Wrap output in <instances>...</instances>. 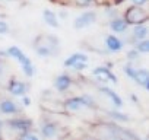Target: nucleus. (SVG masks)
I'll return each mask as SVG.
<instances>
[{
  "label": "nucleus",
  "instance_id": "obj_26",
  "mask_svg": "<svg viewBox=\"0 0 149 140\" xmlns=\"http://www.w3.org/2000/svg\"><path fill=\"white\" fill-rule=\"evenodd\" d=\"M8 32H9V25H8V22L3 21V19H0V35H5V34H8Z\"/></svg>",
  "mask_w": 149,
  "mask_h": 140
},
{
  "label": "nucleus",
  "instance_id": "obj_15",
  "mask_svg": "<svg viewBox=\"0 0 149 140\" xmlns=\"http://www.w3.org/2000/svg\"><path fill=\"white\" fill-rule=\"evenodd\" d=\"M110 29L116 34H124L129 29V25L126 24V21L120 16H116L110 21Z\"/></svg>",
  "mask_w": 149,
  "mask_h": 140
},
{
  "label": "nucleus",
  "instance_id": "obj_29",
  "mask_svg": "<svg viewBox=\"0 0 149 140\" xmlns=\"http://www.w3.org/2000/svg\"><path fill=\"white\" fill-rule=\"evenodd\" d=\"M5 70H6V63L0 58V79L5 76Z\"/></svg>",
  "mask_w": 149,
  "mask_h": 140
},
{
  "label": "nucleus",
  "instance_id": "obj_5",
  "mask_svg": "<svg viewBox=\"0 0 149 140\" xmlns=\"http://www.w3.org/2000/svg\"><path fill=\"white\" fill-rule=\"evenodd\" d=\"M123 19L126 21V24L129 26H134V25H140V24H146L149 19V13L145 8L140 6H130L127 8V10L124 12Z\"/></svg>",
  "mask_w": 149,
  "mask_h": 140
},
{
  "label": "nucleus",
  "instance_id": "obj_31",
  "mask_svg": "<svg viewBox=\"0 0 149 140\" xmlns=\"http://www.w3.org/2000/svg\"><path fill=\"white\" fill-rule=\"evenodd\" d=\"M3 125H5L3 120H0V140H2V136H3Z\"/></svg>",
  "mask_w": 149,
  "mask_h": 140
},
{
  "label": "nucleus",
  "instance_id": "obj_18",
  "mask_svg": "<svg viewBox=\"0 0 149 140\" xmlns=\"http://www.w3.org/2000/svg\"><path fill=\"white\" fill-rule=\"evenodd\" d=\"M42 19H44V22H45L48 26H51V28H58V26H60L57 13H54V12L50 10V9H45V10L42 12Z\"/></svg>",
  "mask_w": 149,
  "mask_h": 140
},
{
  "label": "nucleus",
  "instance_id": "obj_14",
  "mask_svg": "<svg viewBox=\"0 0 149 140\" xmlns=\"http://www.w3.org/2000/svg\"><path fill=\"white\" fill-rule=\"evenodd\" d=\"M100 94L105 95V96L110 99V102H111L116 108H121V107H123V99L117 95V92H114V91L110 89L108 86H101V88H100Z\"/></svg>",
  "mask_w": 149,
  "mask_h": 140
},
{
  "label": "nucleus",
  "instance_id": "obj_22",
  "mask_svg": "<svg viewBox=\"0 0 149 140\" xmlns=\"http://www.w3.org/2000/svg\"><path fill=\"white\" fill-rule=\"evenodd\" d=\"M67 2L76 8H91V6L97 5L95 0H67Z\"/></svg>",
  "mask_w": 149,
  "mask_h": 140
},
{
  "label": "nucleus",
  "instance_id": "obj_12",
  "mask_svg": "<svg viewBox=\"0 0 149 140\" xmlns=\"http://www.w3.org/2000/svg\"><path fill=\"white\" fill-rule=\"evenodd\" d=\"M105 48L107 53H120L123 50V41L116 35H107L105 37Z\"/></svg>",
  "mask_w": 149,
  "mask_h": 140
},
{
  "label": "nucleus",
  "instance_id": "obj_32",
  "mask_svg": "<svg viewBox=\"0 0 149 140\" xmlns=\"http://www.w3.org/2000/svg\"><path fill=\"white\" fill-rule=\"evenodd\" d=\"M126 0H113V3L111 5H114V6H118V5H121V3H124Z\"/></svg>",
  "mask_w": 149,
  "mask_h": 140
},
{
  "label": "nucleus",
  "instance_id": "obj_27",
  "mask_svg": "<svg viewBox=\"0 0 149 140\" xmlns=\"http://www.w3.org/2000/svg\"><path fill=\"white\" fill-rule=\"evenodd\" d=\"M105 15H107V16H110L111 19H113V18H116V16H117V10H116V8H113V5H111V8H108V9H107Z\"/></svg>",
  "mask_w": 149,
  "mask_h": 140
},
{
  "label": "nucleus",
  "instance_id": "obj_17",
  "mask_svg": "<svg viewBox=\"0 0 149 140\" xmlns=\"http://www.w3.org/2000/svg\"><path fill=\"white\" fill-rule=\"evenodd\" d=\"M149 34V29L146 26V24H140V25H134L133 26V32H132V38L133 41H140V40H146Z\"/></svg>",
  "mask_w": 149,
  "mask_h": 140
},
{
  "label": "nucleus",
  "instance_id": "obj_4",
  "mask_svg": "<svg viewBox=\"0 0 149 140\" xmlns=\"http://www.w3.org/2000/svg\"><path fill=\"white\" fill-rule=\"evenodd\" d=\"M5 125H3V130H8L10 133L15 134V137L24 131H28V130H32V120L31 118H26V117H12V118H8L6 121H3Z\"/></svg>",
  "mask_w": 149,
  "mask_h": 140
},
{
  "label": "nucleus",
  "instance_id": "obj_24",
  "mask_svg": "<svg viewBox=\"0 0 149 140\" xmlns=\"http://www.w3.org/2000/svg\"><path fill=\"white\" fill-rule=\"evenodd\" d=\"M139 55H140V53L137 50H134V48H132V50L127 51V60L129 61H136L139 58Z\"/></svg>",
  "mask_w": 149,
  "mask_h": 140
},
{
  "label": "nucleus",
  "instance_id": "obj_9",
  "mask_svg": "<svg viewBox=\"0 0 149 140\" xmlns=\"http://www.w3.org/2000/svg\"><path fill=\"white\" fill-rule=\"evenodd\" d=\"M92 75H94L95 78H98V80L102 82V83H105L107 80H110V82H113V83H118L117 76L111 72L108 66H98V67H95V69L92 70Z\"/></svg>",
  "mask_w": 149,
  "mask_h": 140
},
{
  "label": "nucleus",
  "instance_id": "obj_16",
  "mask_svg": "<svg viewBox=\"0 0 149 140\" xmlns=\"http://www.w3.org/2000/svg\"><path fill=\"white\" fill-rule=\"evenodd\" d=\"M78 61L88 63V61H89V57H88L85 53H73L72 55H69V57L63 61V66H64V67H72L74 63H78Z\"/></svg>",
  "mask_w": 149,
  "mask_h": 140
},
{
  "label": "nucleus",
  "instance_id": "obj_3",
  "mask_svg": "<svg viewBox=\"0 0 149 140\" xmlns=\"http://www.w3.org/2000/svg\"><path fill=\"white\" fill-rule=\"evenodd\" d=\"M40 136L42 140H64L67 131L56 121L44 120L40 125Z\"/></svg>",
  "mask_w": 149,
  "mask_h": 140
},
{
  "label": "nucleus",
  "instance_id": "obj_33",
  "mask_svg": "<svg viewBox=\"0 0 149 140\" xmlns=\"http://www.w3.org/2000/svg\"><path fill=\"white\" fill-rule=\"evenodd\" d=\"M130 98H132V101H133V102H136V104H139V98H137V96H136L134 94H132V95H130Z\"/></svg>",
  "mask_w": 149,
  "mask_h": 140
},
{
  "label": "nucleus",
  "instance_id": "obj_38",
  "mask_svg": "<svg viewBox=\"0 0 149 140\" xmlns=\"http://www.w3.org/2000/svg\"><path fill=\"white\" fill-rule=\"evenodd\" d=\"M8 2H19V0H8Z\"/></svg>",
  "mask_w": 149,
  "mask_h": 140
},
{
  "label": "nucleus",
  "instance_id": "obj_36",
  "mask_svg": "<svg viewBox=\"0 0 149 140\" xmlns=\"http://www.w3.org/2000/svg\"><path fill=\"white\" fill-rule=\"evenodd\" d=\"M97 2V5H100V3H107V0H95Z\"/></svg>",
  "mask_w": 149,
  "mask_h": 140
},
{
  "label": "nucleus",
  "instance_id": "obj_25",
  "mask_svg": "<svg viewBox=\"0 0 149 140\" xmlns=\"http://www.w3.org/2000/svg\"><path fill=\"white\" fill-rule=\"evenodd\" d=\"M88 67V63H84V61H78L72 66L73 70H76V72H84V70Z\"/></svg>",
  "mask_w": 149,
  "mask_h": 140
},
{
  "label": "nucleus",
  "instance_id": "obj_28",
  "mask_svg": "<svg viewBox=\"0 0 149 140\" xmlns=\"http://www.w3.org/2000/svg\"><path fill=\"white\" fill-rule=\"evenodd\" d=\"M148 3V0H132V5L133 6H140V8H145V5Z\"/></svg>",
  "mask_w": 149,
  "mask_h": 140
},
{
  "label": "nucleus",
  "instance_id": "obj_30",
  "mask_svg": "<svg viewBox=\"0 0 149 140\" xmlns=\"http://www.w3.org/2000/svg\"><path fill=\"white\" fill-rule=\"evenodd\" d=\"M21 98H22V105H24V107H29V105H31V99H29L26 95H24V96H21Z\"/></svg>",
  "mask_w": 149,
  "mask_h": 140
},
{
  "label": "nucleus",
  "instance_id": "obj_11",
  "mask_svg": "<svg viewBox=\"0 0 149 140\" xmlns=\"http://www.w3.org/2000/svg\"><path fill=\"white\" fill-rule=\"evenodd\" d=\"M6 55H9V57H12V58H15L16 61H19L21 63V66H26V64H29V63H32L31 61V58L19 48V47H16V45H12V47H9L6 51Z\"/></svg>",
  "mask_w": 149,
  "mask_h": 140
},
{
  "label": "nucleus",
  "instance_id": "obj_6",
  "mask_svg": "<svg viewBox=\"0 0 149 140\" xmlns=\"http://www.w3.org/2000/svg\"><path fill=\"white\" fill-rule=\"evenodd\" d=\"M97 19H98L97 12H94V10L84 12V13H81L76 19L73 21V28L74 29H85V28L94 25L97 22Z\"/></svg>",
  "mask_w": 149,
  "mask_h": 140
},
{
  "label": "nucleus",
  "instance_id": "obj_37",
  "mask_svg": "<svg viewBox=\"0 0 149 140\" xmlns=\"http://www.w3.org/2000/svg\"><path fill=\"white\" fill-rule=\"evenodd\" d=\"M107 3H108V5H111V3H113V0H107Z\"/></svg>",
  "mask_w": 149,
  "mask_h": 140
},
{
  "label": "nucleus",
  "instance_id": "obj_35",
  "mask_svg": "<svg viewBox=\"0 0 149 140\" xmlns=\"http://www.w3.org/2000/svg\"><path fill=\"white\" fill-rule=\"evenodd\" d=\"M60 18H63V19H66V18H67V13H64V12H61V13H60Z\"/></svg>",
  "mask_w": 149,
  "mask_h": 140
},
{
  "label": "nucleus",
  "instance_id": "obj_13",
  "mask_svg": "<svg viewBox=\"0 0 149 140\" xmlns=\"http://www.w3.org/2000/svg\"><path fill=\"white\" fill-rule=\"evenodd\" d=\"M133 80L139 86H142L145 91H149V72H148V69H145V67L136 69V75H134Z\"/></svg>",
  "mask_w": 149,
  "mask_h": 140
},
{
  "label": "nucleus",
  "instance_id": "obj_19",
  "mask_svg": "<svg viewBox=\"0 0 149 140\" xmlns=\"http://www.w3.org/2000/svg\"><path fill=\"white\" fill-rule=\"evenodd\" d=\"M15 140H42L40 134H37L34 130H28V131H24L21 134H18L15 137Z\"/></svg>",
  "mask_w": 149,
  "mask_h": 140
},
{
  "label": "nucleus",
  "instance_id": "obj_39",
  "mask_svg": "<svg viewBox=\"0 0 149 140\" xmlns=\"http://www.w3.org/2000/svg\"><path fill=\"white\" fill-rule=\"evenodd\" d=\"M139 140H148V139H139Z\"/></svg>",
  "mask_w": 149,
  "mask_h": 140
},
{
  "label": "nucleus",
  "instance_id": "obj_2",
  "mask_svg": "<svg viewBox=\"0 0 149 140\" xmlns=\"http://www.w3.org/2000/svg\"><path fill=\"white\" fill-rule=\"evenodd\" d=\"M64 114H81L84 111L95 110L97 102L91 95H79V96H70L63 102Z\"/></svg>",
  "mask_w": 149,
  "mask_h": 140
},
{
  "label": "nucleus",
  "instance_id": "obj_8",
  "mask_svg": "<svg viewBox=\"0 0 149 140\" xmlns=\"http://www.w3.org/2000/svg\"><path fill=\"white\" fill-rule=\"evenodd\" d=\"M28 89H29V85L21 79H16V78H12L8 83V91L13 96H24V95H26Z\"/></svg>",
  "mask_w": 149,
  "mask_h": 140
},
{
  "label": "nucleus",
  "instance_id": "obj_1",
  "mask_svg": "<svg viewBox=\"0 0 149 140\" xmlns=\"http://www.w3.org/2000/svg\"><path fill=\"white\" fill-rule=\"evenodd\" d=\"M34 50H35L37 55H40L42 58L57 55L60 53V41L57 37H54L51 34L38 35L34 41Z\"/></svg>",
  "mask_w": 149,
  "mask_h": 140
},
{
  "label": "nucleus",
  "instance_id": "obj_40",
  "mask_svg": "<svg viewBox=\"0 0 149 140\" xmlns=\"http://www.w3.org/2000/svg\"><path fill=\"white\" fill-rule=\"evenodd\" d=\"M64 140H66V139H64Z\"/></svg>",
  "mask_w": 149,
  "mask_h": 140
},
{
  "label": "nucleus",
  "instance_id": "obj_20",
  "mask_svg": "<svg viewBox=\"0 0 149 140\" xmlns=\"http://www.w3.org/2000/svg\"><path fill=\"white\" fill-rule=\"evenodd\" d=\"M134 50H137L140 54H148L149 53V40H140L134 41Z\"/></svg>",
  "mask_w": 149,
  "mask_h": 140
},
{
  "label": "nucleus",
  "instance_id": "obj_34",
  "mask_svg": "<svg viewBox=\"0 0 149 140\" xmlns=\"http://www.w3.org/2000/svg\"><path fill=\"white\" fill-rule=\"evenodd\" d=\"M81 140H98L97 137H84V139H81Z\"/></svg>",
  "mask_w": 149,
  "mask_h": 140
},
{
  "label": "nucleus",
  "instance_id": "obj_21",
  "mask_svg": "<svg viewBox=\"0 0 149 140\" xmlns=\"http://www.w3.org/2000/svg\"><path fill=\"white\" fill-rule=\"evenodd\" d=\"M107 115H110L113 120H117V121H121V123L130 121V117L127 114H123V112H118V111H107Z\"/></svg>",
  "mask_w": 149,
  "mask_h": 140
},
{
  "label": "nucleus",
  "instance_id": "obj_7",
  "mask_svg": "<svg viewBox=\"0 0 149 140\" xmlns=\"http://www.w3.org/2000/svg\"><path fill=\"white\" fill-rule=\"evenodd\" d=\"M0 114L2 115H19L21 114V105L9 98L0 99Z\"/></svg>",
  "mask_w": 149,
  "mask_h": 140
},
{
  "label": "nucleus",
  "instance_id": "obj_23",
  "mask_svg": "<svg viewBox=\"0 0 149 140\" xmlns=\"http://www.w3.org/2000/svg\"><path fill=\"white\" fill-rule=\"evenodd\" d=\"M123 72H124V75L129 78V79H132L133 80V78H134V75H136V69L129 63V64H124V67H123Z\"/></svg>",
  "mask_w": 149,
  "mask_h": 140
},
{
  "label": "nucleus",
  "instance_id": "obj_10",
  "mask_svg": "<svg viewBox=\"0 0 149 140\" xmlns=\"http://www.w3.org/2000/svg\"><path fill=\"white\" fill-rule=\"evenodd\" d=\"M73 85V79L69 73H61L58 75L56 79H54V89L58 92V94H64V92H69L70 88Z\"/></svg>",
  "mask_w": 149,
  "mask_h": 140
}]
</instances>
